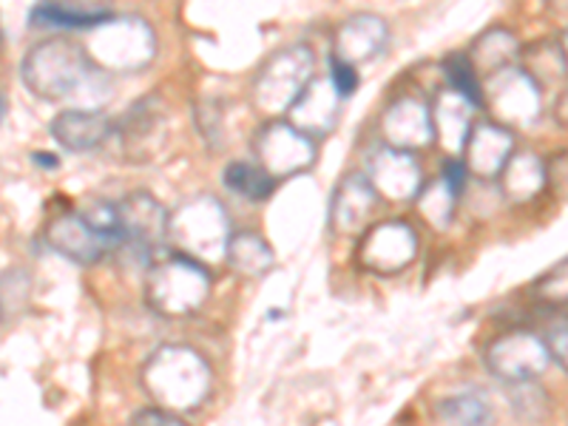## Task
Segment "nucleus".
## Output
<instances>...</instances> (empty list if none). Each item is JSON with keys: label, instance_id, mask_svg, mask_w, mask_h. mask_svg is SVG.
Wrapping results in <instances>:
<instances>
[{"label": "nucleus", "instance_id": "f257e3e1", "mask_svg": "<svg viewBox=\"0 0 568 426\" xmlns=\"http://www.w3.org/2000/svg\"><path fill=\"white\" fill-rule=\"evenodd\" d=\"M20 80L43 103H78L74 109H98L114 94L105 74L80 40L45 38L34 43L20 63Z\"/></svg>", "mask_w": 568, "mask_h": 426}, {"label": "nucleus", "instance_id": "f03ea898", "mask_svg": "<svg viewBox=\"0 0 568 426\" xmlns=\"http://www.w3.org/2000/svg\"><path fill=\"white\" fill-rule=\"evenodd\" d=\"M140 384L154 407L187 415L200 409L213 389V369L202 353L187 344H165L145 358Z\"/></svg>", "mask_w": 568, "mask_h": 426}, {"label": "nucleus", "instance_id": "7ed1b4c3", "mask_svg": "<svg viewBox=\"0 0 568 426\" xmlns=\"http://www.w3.org/2000/svg\"><path fill=\"white\" fill-rule=\"evenodd\" d=\"M213 287L207 265L171 251L154 258L145 276V304L162 318H187L202 311Z\"/></svg>", "mask_w": 568, "mask_h": 426}, {"label": "nucleus", "instance_id": "20e7f679", "mask_svg": "<svg viewBox=\"0 0 568 426\" xmlns=\"http://www.w3.org/2000/svg\"><path fill=\"white\" fill-rule=\"evenodd\" d=\"M83 49L105 74H134L149 69L156 58V34L149 20L136 14H114L103 18L98 27L83 32Z\"/></svg>", "mask_w": 568, "mask_h": 426}, {"label": "nucleus", "instance_id": "39448f33", "mask_svg": "<svg viewBox=\"0 0 568 426\" xmlns=\"http://www.w3.org/2000/svg\"><path fill=\"white\" fill-rule=\"evenodd\" d=\"M231 236L233 225L231 216H227V207L213 194H196L171 211V251L196 258L202 265L225 258Z\"/></svg>", "mask_w": 568, "mask_h": 426}, {"label": "nucleus", "instance_id": "423d86ee", "mask_svg": "<svg viewBox=\"0 0 568 426\" xmlns=\"http://www.w3.org/2000/svg\"><path fill=\"white\" fill-rule=\"evenodd\" d=\"M313 78H316V54H313L311 45H284L258 65L251 89L253 105L267 120H282V116L291 114V109Z\"/></svg>", "mask_w": 568, "mask_h": 426}, {"label": "nucleus", "instance_id": "0eeeda50", "mask_svg": "<svg viewBox=\"0 0 568 426\" xmlns=\"http://www.w3.org/2000/svg\"><path fill=\"white\" fill-rule=\"evenodd\" d=\"M253 151H256V162L276 182L293 180L298 174L316 165L318 160V140L311 134L298 131L291 120H267L262 129L256 131L253 140Z\"/></svg>", "mask_w": 568, "mask_h": 426}, {"label": "nucleus", "instance_id": "6e6552de", "mask_svg": "<svg viewBox=\"0 0 568 426\" xmlns=\"http://www.w3.org/2000/svg\"><path fill=\"white\" fill-rule=\"evenodd\" d=\"M116 211H120V231H123L116 251L140 258L142 265H151L156 251L169 245L171 211L149 191L129 194L123 202H116Z\"/></svg>", "mask_w": 568, "mask_h": 426}, {"label": "nucleus", "instance_id": "1a4fd4ad", "mask_svg": "<svg viewBox=\"0 0 568 426\" xmlns=\"http://www.w3.org/2000/svg\"><path fill=\"white\" fill-rule=\"evenodd\" d=\"M484 109L489 111V120L511 131L535 125L542 114V89L520 65H509L486 78Z\"/></svg>", "mask_w": 568, "mask_h": 426}, {"label": "nucleus", "instance_id": "9d476101", "mask_svg": "<svg viewBox=\"0 0 568 426\" xmlns=\"http://www.w3.org/2000/svg\"><path fill=\"white\" fill-rule=\"evenodd\" d=\"M484 364L495 378L506 384L537 382L551 364L546 338L531 329H506L491 338L484 349Z\"/></svg>", "mask_w": 568, "mask_h": 426}, {"label": "nucleus", "instance_id": "9b49d317", "mask_svg": "<svg viewBox=\"0 0 568 426\" xmlns=\"http://www.w3.org/2000/svg\"><path fill=\"white\" fill-rule=\"evenodd\" d=\"M418 256V233L409 222L387 220L369 225L355 247V262L375 276H398Z\"/></svg>", "mask_w": 568, "mask_h": 426}, {"label": "nucleus", "instance_id": "f8f14e48", "mask_svg": "<svg viewBox=\"0 0 568 426\" xmlns=\"http://www.w3.org/2000/svg\"><path fill=\"white\" fill-rule=\"evenodd\" d=\"M367 180L375 187L378 200L389 202H415L424 187V171L413 151H400L378 142L367 154Z\"/></svg>", "mask_w": 568, "mask_h": 426}, {"label": "nucleus", "instance_id": "ddd939ff", "mask_svg": "<svg viewBox=\"0 0 568 426\" xmlns=\"http://www.w3.org/2000/svg\"><path fill=\"white\" fill-rule=\"evenodd\" d=\"M45 242L54 253L74 262V265H98L100 258L116 251V242L105 236L100 227L91 225L83 213H60L45 225Z\"/></svg>", "mask_w": 568, "mask_h": 426}, {"label": "nucleus", "instance_id": "4468645a", "mask_svg": "<svg viewBox=\"0 0 568 426\" xmlns=\"http://www.w3.org/2000/svg\"><path fill=\"white\" fill-rule=\"evenodd\" d=\"M515 151V131L486 116V120H475V125H471L469 140L460 151V160H464L469 176L480 182H497V176H500V171H504V165Z\"/></svg>", "mask_w": 568, "mask_h": 426}, {"label": "nucleus", "instance_id": "2eb2a0df", "mask_svg": "<svg viewBox=\"0 0 568 426\" xmlns=\"http://www.w3.org/2000/svg\"><path fill=\"white\" fill-rule=\"evenodd\" d=\"M382 142L400 151H420L429 149L435 142L433 125V105L420 98H398L384 109L378 120Z\"/></svg>", "mask_w": 568, "mask_h": 426}, {"label": "nucleus", "instance_id": "dca6fc26", "mask_svg": "<svg viewBox=\"0 0 568 426\" xmlns=\"http://www.w3.org/2000/svg\"><path fill=\"white\" fill-rule=\"evenodd\" d=\"M165 105L156 94L151 98H142L131 105L123 114L120 123H114V134L120 136V145H123V154L134 162L151 160L156 149L165 140Z\"/></svg>", "mask_w": 568, "mask_h": 426}, {"label": "nucleus", "instance_id": "f3484780", "mask_svg": "<svg viewBox=\"0 0 568 426\" xmlns=\"http://www.w3.org/2000/svg\"><path fill=\"white\" fill-rule=\"evenodd\" d=\"M378 194L369 185L367 174H347L329 196V231L336 236H362L373 225Z\"/></svg>", "mask_w": 568, "mask_h": 426}, {"label": "nucleus", "instance_id": "a211bd4d", "mask_svg": "<svg viewBox=\"0 0 568 426\" xmlns=\"http://www.w3.org/2000/svg\"><path fill=\"white\" fill-rule=\"evenodd\" d=\"M389 45V23L382 14L358 12L347 18L333 34V54L349 65H367L382 58Z\"/></svg>", "mask_w": 568, "mask_h": 426}, {"label": "nucleus", "instance_id": "6ab92c4d", "mask_svg": "<svg viewBox=\"0 0 568 426\" xmlns=\"http://www.w3.org/2000/svg\"><path fill=\"white\" fill-rule=\"evenodd\" d=\"M342 109L344 98L336 91V85L329 83V78H318L316 74L284 120H291L298 131L311 134L313 140H322V136H327L338 125Z\"/></svg>", "mask_w": 568, "mask_h": 426}, {"label": "nucleus", "instance_id": "aec40b11", "mask_svg": "<svg viewBox=\"0 0 568 426\" xmlns=\"http://www.w3.org/2000/svg\"><path fill=\"white\" fill-rule=\"evenodd\" d=\"M49 134L71 154H91L111 140L114 120L98 109H63L49 125Z\"/></svg>", "mask_w": 568, "mask_h": 426}, {"label": "nucleus", "instance_id": "412c9836", "mask_svg": "<svg viewBox=\"0 0 568 426\" xmlns=\"http://www.w3.org/2000/svg\"><path fill=\"white\" fill-rule=\"evenodd\" d=\"M475 105L464 100L458 91L444 89L433 103V125H435V142H440V149L446 156H460L469 131L475 125Z\"/></svg>", "mask_w": 568, "mask_h": 426}, {"label": "nucleus", "instance_id": "4be33fe9", "mask_svg": "<svg viewBox=\"0 0 568 426\" xmlns=\"http://www.w3.org/2000/svg\"><path fill=\"white\" fill-rule=\"evenodd\" d=\"M497 185H500L504 200L515 202V205L537 200L546 191V160H540L535 151L517 149L497 176Z\"/></svg>", "mask_w": 568, "mask_h": 426}, {"label": "nucleus", "instance_id": "5701e85b", "mask_svg": "<svg viewBox=\"0 0 568 426\" xmlns=\"http://www.w3.org/2000/svg\"><path fill=\"white\" fill-rule=\"evenodd\" d=\"M466 58H469V63L475 65L480 80H486L491 78V74H497V71L517 65V58H520V43H517V38L509 32V29L491 27L471 40Z\"/></svg>", "mask_w": 568, "mask_h": 426}, {"label": "nucleus", "instance_id": "b1692460", "mask_svg": "<svg viewBox=\"0 0 568 426\" xmlns=\"http://www.w3.org/2000/svg\"><path fill=\"white\" fill-rule=\"evenodd\" d=\"M225 262L240 276L262 278L276 265V253L267 245L265 236H258L256 231H233L231 242H227Z\"/></svg>", "mask_w": 568, "mask_h": 426}, {"label": "nucleus", "instance_id": "393cba45", "mask_svg": "<svg viewBox=\"0 0 568 426\" xmlns=\"http://www.w3.org/2000/svg\"><path fill=\"white\" fill-rule=\"evenodd\" d=\"M517 65L535 78V83L540 89L555 83H566L568 80V65H566V54H562L560 38H549V40H537L531 45H520V58H517Z\"/></svg>", "mask_w": 568, "mask_h": 426}, {"label": "nucleus", "instance_id": "a878e982", "mask_svg": "<svg viewBox=\"0 0 568 426\" xmlns=\"http://www.w3.org/2000/svg\"><path fill=\"white\" fill-rule=\"evenodd\" d=\"M435 415L444 426H491L495 424V409L491 400L480 393H458L438 400Z\"/></svg>", "mask_w": 568, "mask_h": 426}, {"label": "nucleus", "instance_id": "bb28decb", "mask_svg": "<svg viewBox=\"0 0 568 426\" xmlns=\"http://www.w3.org/2000/svg\"><path fill=\"white\" fill-rule=\"evenodd\" d=\"M222 182H225V187L231 194L242 196V200L247 202L271 200L273 191H276L278 185L258 162L247 160H233L225 169V174H222Z\"/></svg>", "mask_w": 568, "mask_h": 426}, {"label": "nucleus", "instance_id": "cd10ccee", "mask_svg": "<svg viewBox=\"0 0 568 426\" xmlns=\"http://www.w3.org/2000/svg\"><path fill=\"white\" fill-rule=\"evenodd\" d=\"M109 9H98V12H89V9H74L63 7V3H40L29 14V23L40 29H58V32H89L91 27H98L100 20L109 18Z\"/></svg>", "mask_w": 568, "mask_h": 426}, {"label": "nucleus", "instance_id": "c85d7f7f", "mask_svg": "<svg viewBox=\"0 0 568 426\" xmlns=\"http://www.w3.org/2000/svg\"><path fill=\"white\" fill-rule=\"evenodd\" d=\"M34 278L27 267H9L0 273V327L27 316L32 304Z\"/></svg>", "mask_w": 568, "mask_h": 426}, {"label": "nucleus", "instance_id": "c756f323", "mask_svg": "<svg viewBox=\"0 0 568 426\" xmlns=\"http://www.w3.org/2000/svg\"><path fill=\"white\" fill-rule=\"evenodd\" d=\"M460 196L455 194L453 187L446 185L444 180H433L426 182L420 187V194L415 196V205H418L420 216L426 220V225L435 227V231H446V227L453 225L455 220V207H458Z\"/></svg>", "mask_w": 568, "mask_h": 426}, {"label": "nucleus", "instance_id": "7c9ffc66", "mask_svg": "<svg viewBox=\"0 0 568 426\" xmlns=\"http://www.w3.org/2000/svg\"><path fill=\"white\" fill-rule=\"evenodd\" d=\"M444 74L449 89L458 91L475 109H484V80L464 52H453L444 60Z\"/></svg>", "mask_w": 568, "mask_h": 426}, {"label": "nucleus", "instance_id": "2f4dec72", "mask_svg": "<svg viewBox=\"0 0 568 426\" xmlns=\"http://www.w3.org/2000/svg\"><path fill=\"white\" fill-rule=\"evenodd\" d=\"M531 296L546 307H568V258L557 262L531 284Z\"/></svg>", "mask_w": 568, "mask_h": 426}, {"label": "nucleus", "instance_id": "473e14b6", "mask_svg": "<svg viewBox=\"0 0 568 426\" xmlns=\"http://www.w3.org/2000/svg\"><path fill=\"white\" fill-rule=\"evenodd\" d=\"M196 129L202 131L207 142H211V149H222V140H225V114H222L220 103H200L196 105Z\"/></svg>", "mask_w": 568, "mask_h": 426}, {"label": "nucleus", "instance_id": "72a5a7b5", "mask_svg": "<svg viewBox=\"0 0 568 426\" xmlns=\"http://www.w3.org/2000/svg\"><path fill=\"white\" fill-rule=\"evenodd\" d=\"M546 191L557 200H568V151H557L546 160Z\"/></svg>", "mask_w": 568, "mask_h": 426}, {"label": "nucleus", "instance_id": "f704fd0d", "mask_svg": "<svg viewBox=\"0 0 568 426\" xmlns=\"http://www.w3.org/2000/svg\"><path fill=\"white\" fill-rule=\"evenodd\" d=\"M327 78H329V83L336 85V91L342 94L344 100H347L349 94H355V91H358V83H362V80H358V69L349 63H344V60H338V58H329Z\"/></svg>", "mask_w": 568, "mask_h": 426}, {"label": "nucleus", "instance_id": "c9c22d12", "mask_svg": "<svg viewBox=\"0 0 568 426\" xmlns=\"http://www.w3.org/2000/svg\"><path fill=\"white\" fill-rule=\"evenodd\" d=\"M131 426H191L180 413H171V409L162 407H145L140 413H134Z\"/></svg>", "mask_w": 568, "mask_h": 426}, {"label": "nucleus", "instance_id": "e433bc0d", "mask_svg": "<svg viewBox=\"0 0 568 426\" xmlns=\"http://www.w3.org/2000/svg\"><path fill=\"white\" fill-rule=\"evenodd\" d=\"M440 180L453 187L458 196L464 194L466 185H469V171H466L464 160H460V156H446V160L440 162Z\"/></svg>", "mask_w": 568, "mask_h": 426}, {"label": "nucleus", "instance_id": "4c0bfd02", "mask_svg": "<svg viewBox=\"0 0 568 426\" xmlns=\"http://www.w3.org/2000/svg\"><path fill=\"white\" fill-rule=\"evenodd\" d=\"M542 338H546V347H549L551 353V362H557L562 369H568V322L555 324Z\"/></svg>", "mask_w": 568, "mask_h": 426}, {"label": "nucleus", "instance_id": "58836bf2", "mask_svg": "<svg viewBox=\"0 0 568 426\" xmlns=\"http://www.w3.org/2000/svg\"><path fill=\"white\" fill-rule=\"evenodd\" d=\"M555 120L560 125H568V80L562 83V89L557 91V100H555Z\"/></svg>", "mask_w": 568, "mask_h": 426}, {"label": "nucleus", "instance_id": "ea45409f", "mask_svg": "<svg viewBox=\"0 0 568 426\" xmlns=\"http://www.w3.org/2000/svg\"><path fill=\"white\" fill-rule=\"evenodd\" d=\"M54 3H63V7L89 9V12H98V9H103L105 0H54Z\"/></svg>", "mask_w": 568, "mask_h": 426}, {"label": "nucleus", "instance_id": "a19ab883", "mask_svg": "<svg viewBox=\"0 0 568 426\" xmlns=\"http://www.w3.org/2000/svg\"><path fill=\"white\" fill-rule=\"evenodd\" d=\"M32 162H38V165H43L45 171H54V169H58V165H60L58 156H52V154H40V151H38V154H32Z\"/></svg>", "mask_w": 568, "mask_h": 426}, {"label": "nucleus", "instance_id": "79ce46f5", "mask_svg": "<svg viewBox=\"0 0 568 426\" xmlns=\"http://www.w3.org/2000/svg\"><path fill=\"white\" fill-rule=\"evenodd\" d=\"M560 45H562V54H566V65H568V29L560 34Z\"/></svg>", "mask_w": 568, "mask_h": 426}, {"label": "nucleus", "instance_id": "37998d69", "mask_svg": "<svg viewBox=\"0 0 568 426\" xmlns=\"http://www.w3.org/2000/svg\"><path fill=\"white\" fill-rule=\"evenodd\" d=\"M3 116H7V103H3V98H0V123H3Z\"/></svg>", "mask_w": 568, "mask_h": 426}]
</instances>
